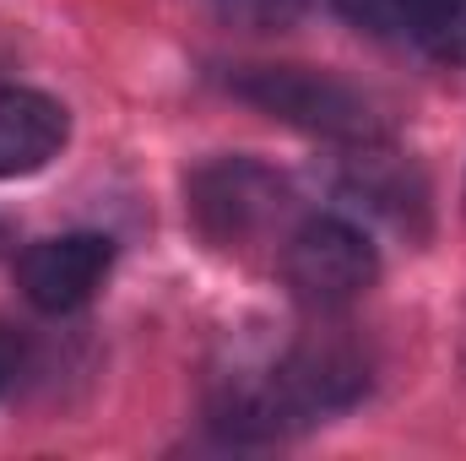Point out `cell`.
Returning <instances> with one entry per match:
<instances>
[{
  "label": "cell",
  "mask_w": 466,
  "mask_h": 461,
  "mask_svg": "<svg viewBox=\"0 0 466 461\" xmlns=\"http://www.w3.org/2000/svg\"><path fill=\"white\" fill-rule=\"evenodd\" d=\"M380 261L374 244L342 218H309L282 244V277L288 288L315 310H342L374 282Z\"/></svg>",
  "instance_id": "cell-1"
},
{
  "label": "cell",
  "mask_w": 466,
  "mask_h": 461,
  "mask_svg": "<svg viewBox=\"0 0 466 461\" xmlns=\"http://www.w3.org/2000/svg\"><path fill=\"white\" fill-rule=\"evenodd\" d=\"M115 266V244L104 233H55L22 250L16 261V288L33 310L44 315H71L82 310Z\"/></svg>",
  "instance_id": "cell-2"
},
{
  "label": "cell",
  "mask_w": 466,
  "mask_h": 461,
  "mask_svg": "<svg viewBox=\"0 0 466 461\" xmlns=\"http://www.w3.org/2000/svg\"><path fill=\"white\" fill-rule=\"evenodd\" d=\"M282 179L249 158H223V163H207L196 179H190V212L196 223L223 239V244H244L249 233H260L266 223H277L282 212Z\"/></svg>",
  "instance_id": "cell-3"
},
{
  "label": "cell",
  "mask_w": 466,
  "mask_h": 461,
  "mask_svg": "<svg viewBox=\"0 0 466 461\" xmlns=\"http://www.w3.org/2000/svg\"><path fill=\"white\" fill-rule=\"evenodd\" d=\"M238 93L271 115L304 125V130H320V136H369L363 98L348 93L342 82L299 71V66H260V71L238 77Z\"/></svg>",
  "instance_id": "cell-4"
},
{
  "label": "cell",
  "mask_w": 466,
  "mask_h": 461,
  "mask_svg": "<svg viewBox=\"0 0 466 461\" xmlns=\"http://www.w3.org/2000/svg\"><path fill=\"white\" fill-rule=\"evenodd\" d=\"M66 147V109L33 87H0V179L38 174Z\"/></svg>",
  "instance_id": "cell-5"
},
{
  "label": "cell",
  "mask_w": 466,
  "mask_h": 461,
  "mask_svg": "<svg viewBox=\"0 0 466 461\" xmlns=\"http://www.w3.org/2000/svg\"><path fill=\"white\" fill-rule=\"evenodd\" d=\"M445 0H337V11L352 27L374 33V38H423L429 22L440 16Z\"/></svg>",
  "instance_id": "cell-6"
},
{
  "label": "cell",
  "mask_w": 466,
  "mask_h": 461,
  "mask_svg": "<svg viewBox=\"0 0 466 461\" xmlns=\"http://www.w3.org/2000/svg\"><path fill=\"white\" fill-rule=\"evenodd\" d=\"M423 44H429L440 60H451V66H466V0H445V5H440V16L429 22Z\"/></svg>",
  "instance_id": "cell-7"
},
{
  "label": "cell",
  "mask_w": 466,
  "mask_h": 461,
  "mask_svg": "<svg viewBox=\"0 0 466 461\" xmlns=\"http://www.w3.org/2000/svg\"><path fill=\"white\" fill-rule=\"evenodd\" d=\"M5 244H11V229H5V223H0V250H5Z\"/></svg>",
  "instance_id": "cell-8"
},
{
  "label": "cell",
  "mask_w": 466,
  "mask_h": 461,
  "mask_svg": "<svg viewBox=\"0 0 466 461\" xmlns=\"http://www.w3.org/2000/svg\"><path fill=\"white\" fill-rule=\"evenodd\" d=\"M0 374H5V358H0Z\"/></svg>",
  "instance_id": "cell-9"
}]
</instances>
